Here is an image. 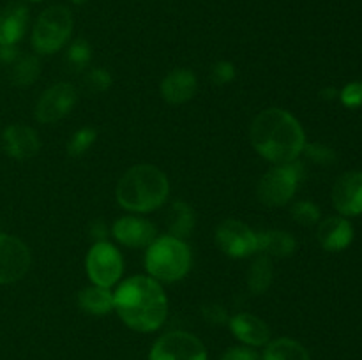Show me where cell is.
Wrapping results in <instances>:
<instances>
[{"label":"cell","instance_id":"6da1fadb","mask_svg":"<svg viewBox=\"0 0 362 360\" xmlns=\"http://www.w3.org/2000/svg\"><path fill=\"white\" fill-rule=\"evenodd\" d=\"M250 140L258 155L272 164L297 161L306 147V133L300 122L281 108L258 113L251 124Z\"/></svg>","mask_w":362,"mask_h":360},{"label":"cell","instance_id":"7a4b0ae2","mask_svg":"<svg viewBox=\"0 0 362 360\" xmlns=\"http://www.w3.org/2000/svg\"><path fill=\"white\" fill-rule=\"evenodd\" d=\"M113 309L131 330L148 334L165 323L168 299L161 282L151 275H134L113 293Z\"/></svg>","mask_w":362,"mask_h":360},{"label":"cell","instance_id":"3957f363","mask_svg":"<svg viewBox=\"0 0 362 360\" xmlns=\"http://www.w3.org/2000/svg\"><path fill=\"white\" fill-rule=\"evenodd\" d=\"M120 207L133 214H148L166 203L170 180L154 164H136L120 176L115 191Z\"/></svg>","mask_w":362,"mask_h":360},{"label":"cell","instance_id":"277c9868","mask_svg":"<svg viewBox=\"0 0 362 360\" xmlns=\"http://www.w3.org/2000/svg\"><path fill=\"white\" fill-rule=\"evenodd\" d=\"M191 261L193 254L186 240L172 235L158 236L145 253V268L148 275L166 284L186 277L191 270Z\"/></svg>","mask_w":362,"mask_h":360},{"label":"cell","instance_id":"5b68a950","mask_svg":"<svg viewBox=\"0 0 362 360\" xmlns=\"http://www.w3.org/2000/svg\"><path fill=\"white\" fill-rule=\"evenodd\" d=\"M73 14L66 6H49L32 28V46L39 55L60 52L73 34Z\"/></svg>","mask_w":362,"mask_h":360},{"label":"cell","instance_id":"8992f818","mask_svg":"<svg viewBox=\"0 0 362 360\" xmlns=\"http://www.w3.org/2000/svg\"><path fill=\"white\" fill-rule=\"evenodd\" d=\"M304 179V164L297 159L286 164H276L262 175L257 196L265 207H285L292 201Z\"/></svg>","mask_w":362,"mask_h":360},{"label":"cell","instance_id":"52a82bcc","mask_svg":"<svg viewBox=\"0 0 362 360\" xmlns=\"http://www.w3.org/2000/svg\"><path fill=\"white\" fill-rule=\"evenodd\" d=\"M85 268L92 284L112 288L124 274V258L120 251L108 240L94 242L87 253Z\"/></svg>","mask_w":362,"mask_h":360},{"label":"cell","instance_id":"ba28073f","mask_svg":"<svg viewBox=\"0 0 362 360\" xmlns=\"http://www.w3.org/2000/svg\"><path fill=\"white\" fill-rule=\"evenodd\" d=\"M148 360H207V349L197 335L175 330L161 335L154 342Z\"/></svg>","mask_w":362,"mask_h":360},{"label":"cell","instance_id":"9c48e42d","mask_svg":"<svg viewBox=\"0 0 362 360\" xmlns=\"http://www.w3.org/2000/svg\"><path fill=\"white\" fill-rule=\"evenodd\" d=\"M216 244L230 258H247L258 253V236L246 222L226 219L216 228Z\"/></svg>","mask_w":362,"mask_h":360},{"label":"cell","instance_id":"30bf717a","mask_svg":"<svg viewBox=\"0 0 362 360\" xmlns=\"http://www.w3.org/2000/svg\"><path fill=\"white\" fill-rule=\"evenodd\" d=\"M32 265V254L27 244L14 235L0 233V284L20 281Z\"/></svg>","mask_w":362,"mask_h":360},{"label":"cell","instance_id":"8fae6325","mask_svg":"<svg viewBox=\"0 0 362 360\" xmlns=\"http://www.w3.org/2000/svg\"><path fill=\"white\" fill-rule=\"evenodd\" d=\"M76 101V88L71 83L52 85V87L42 92L37 104H35V120L41 124L59 122V120L66 119L73 112Z\"/></svg>","mask_w":362,"mask_h":360},{"label":"cell","instance_id":"7c38bea8","mask_svg":"<svg viewBox=\"0 0 362 360\" xmlns=\"http://www.w3.org/2000/svg\"><path fill=\"white\" fill-rule=\"evenodd\" d=\"M112 233L117 242L131 249H141V247L147 249L158 239V228L140 215L119 217L113 222Z\"/></svg>","mask_w":362,"mask_h":360},{"label":"cell","instance_id":"4fadbf2b","mask_svg":"<svg viewBox=\"0 0 362 360\" xmlns=\"http://www.w3.org/2000/svg\"><path fill=\"white\" fill-rule=\"evenodd\" d=\"M332 203L343 217L362 214V172H346L336 180Z\"/></svg>","mask_w":362,"mask_h":360},{"label":"cell","instance_id":"5bb4252c","mask_svg":"<svg viewBox=\"0 0 362 360\" xmlns=\"http://www.w3.org/2000/svg\"><path fill=\"white\" fill-rule=\"evenodd\" d=\"M2 140L4 150L7 152V155L18 159V161L34 157L41 148V140H39L37 133L23 124H11L9 127H6Z\"/></svg>","mask_w":362,"mask_h":360},{"label":"cell","instance_id":"9a60e30c","mask_svg":"<svg viewBox=\"0 0 362 360\" xmlns=\"http://www.w3.org/2000/svg\"><path fill=\"white\" fill-rule=\"evenodd\" d=\"M317 236L320 246L329 253L345 251L354 240V226L343 215H331L318 224Z\"/></svg>","mask_w":362,"mask_h":360},{"label":"cell","instance_id":"2e32d148","mask_svg":"<svg viewBox=\"0 0 362 360\" xmlns=\"http://www.w3.org/2000/svg\"><path fill=\"white\" fill-rule=\"evenodd\" d=\"M198 81L197 74L191 69H173L172 73L166 74L161 81L163 99L170 104H184L191 101L193 95L197 94Z\"/></svg>","mask_w":362,"mask_h":360},{"label":"cell","instance_id":"e0dca14e","mask_svg":"<svg viewBox=\"0 0 362 360\" xmlns=\"http://www.w3.org/2000/svg\"><path fill=\"white\" fill-rule=\"evenodd\" d=\"M232 334L246 346H265L271 341V328L262 318L251 313H239L228 320Z\"/></svg>","mask_w":362,"mask_h":360},{"label":"cell","instance_id":"ac0fdd59","mask_svg":"<svg viewBox=\"0 0 362 360\" xmlns=\"http://www.w3.org/2000/svg\"><path fill=\"white\" fill-rule=\"evenodd\" d=\"M28 27V9L21 2H13L0 11V46H16Z\"/></svg>","mask_w":362,"mask_h":360},{"label":"cell","instance_id":"d6986e66","mask_svg":"<svg viewBox=\"0 0 362 360\" xmlns=\"http://www.w3.org/2000/svg\"><path fill=\"white\" fill-rule=\"evenodd\" d=\"M258 251L269 258H288L296 253L297 242L292 233L285 229H267L257 233Z\"/></svg>","mask_w":362,"mask_h":360},{"label":"cell","instance_id":"ffe728a7","mask_svg":"<svg viewBox=\"0 0 362 360\" xmlns=\"http://www.w3.org/2000/svg\"><path fill=\"white\" fill-rule=\"evenodd\" d=\"M78 306L81 311L92 314V316H105L113 311V293L110 288L101 286H88L78 293Z\"/></svg>","mask_w":362,"mask_h":360},{"label":"cell","instance_id":"44dd1931","mask_svg":"<svg viewBox=\"0 0 362 360\" xmlns=\"http://www.w3.org/2000/svg\"><path fill=\"white\" fill-rule=\"evenodd\" d=\"M170 235L177 239H187L194 229V212L186 201H173L166 214Z\"/></svg>","mask_w":362,"mask_h":360},{"label":"cell","instance_id":"7402d4cb","mask_svg":"<svg viewBox=\"0 0 362 360\" xmlns=\"http://www.w3.org/2000/svg\"><path fill=\"white\" fill-rule=\"evenodd\" d=\"M247 289L253 295H264L272 284L274 279V267H272L271 258L260 254L253 260L251 267L247 268Z\"/></svg>","mask_w":362,"mask_h":360},{"label":"cell","instance_id":"603a6c76","mask_svg":"<svg viewBox=\"0 0 362 360\" xmlns=\"http://www.w3.org/2000/svg\"><path fill=\"white\" fill-rule=\"evenodd\" d=\"M264 360H311V356L299 341L279 337L265 344Z\"/></svg>","mask_w":362,"mask_h":360},{"label":"cell","instance_id":"cb8c5ba5","mask_svg":"<svg viewBox=\"0 0 362 360\" xmlns=\"http://www.w3.org/2000/svg\"><path fill=\"white\" fill-rule=\"evenodd\" d=\"M13 71H11V81L18 87H28V85L35 83V80L41 74V64L39 59L34 55L18 56L16 62L11 64Z\"/></svg>","mask_w":362,"mask_h":360},{"label":"cell","instance_id":"d4e9b609","mask_svg":"<svg viewBox=\"0 0 362 360\" xmlns=\"http://www.w3.org/2000/svg\"><path fill=\"white\" fill-rule=\"evenodd\" d=\"M98 140V131L92 127H81L76 133L71 136L69 143H67V154L71 157H81L88 152V148L95 143Z\"/></svg>","mask_w":362,"mask_h":360},{"label":"cell","instance_id":"484cf974","mask_svg":"<svg viewBox=\"0 0 362 360\" xmlns=\"http://www.w3.org/2000/svg\"><path fill=\"white\" fill-rule=\"evenodd\" d=\"M92 60V48L87 39L78 37L67 48V62L74 71H83Z\"/></svg>","mask_w":362,"mask_h":360},{"label":"cell","instance_id":"4316f807","mask_svg":"<svg viewBox=\"0 0 362 360\" xmlns=\"http://www.w3.org/2000/svg\"><path fill=\"white\" fill-rule=\"evenodd\" d=\"M290 215L300 226H313L320 222V208L313 201H296L292 208H290Z\"/></svg>","mask_w":362,"mask_h":360},{"label":"cell","instance_id":"83f0119b","mask_svg":"<svg viewBox=\"0 0 362 360\" xmlns=\"http://www.w3.org/2000/svg\"><path fill=\"white\" fill-rule=\"evenodd\" d=\"M85 85L94 94H101V92H106L112 87V74L105 67H94L85 76Z\"/></svg>","mask_w":362,"mask_h":360},{"label":"cell","instance_id":"f1b7e54d","mask_svg":"<svg viewBox=\"0 0 362 360\" xmlns=\"http://www.w3.org/2000/svg\"><path fill=\"white\" fill-rule=\"evenodd\" d=\"M303 154H306V157L310 159L311 162H315V164L327 166L336 161V152L332 150L331 147L322 143H306Z\"/></svg>","mask_w":362,"mask_h":360},{"label":"cell","instance_id":"f546056e","mask_svg":"<svg viewBox=\"0 0 362 360\" xmlns=\"http://www.w3.org/2000/svg\"><path fill=\"white\" fill-rule=\"evenodd\" d=\"M237 71L230 60H218L211 69V78L216 85H228L235 80Z\"/></svg>","mask_w":362,"mask_h":360},{"label":"cell","instance_id":"4dcf8cb0","mask_svg":"<svg viewBox=\"0 0 362 360\" xmlns=\"http://www.w3.org/2000/svg\"><path fill=\"white\" fill-rule=\"evenodd\" d=\"M339 99L346 108L354 109L362 106V81H350L339 92Z\"/></svg>","mask_w":362,"mask_h":360},{"label":"cell","instance_id":"1f68e13d","mask_svg":"<svg viewBox=\"0 0 362 360\" xmlns=\"http://www.w3.org/2000/svg\"><path fill=\"white\" fill-rule=\"evenodd\" d=\"M202 314H204L205 320L212 325H223L230 320L228 314H226V311H225V307L219 306V304H209V306H204Z\"/></svg>","mask_w":362,"mask_h":360},{"label":"cell","instance_id":"d6a6232c","mask_svg":"<svg viewBox=\"0 0 362 360\" xmlns=\"http://www.w3.org/2000/svg\"><path fill=\"white\" fill-rule=\"evenodd\" d=\"M221 360H260V355L251 349V346H235V348H230L221 356Z\"/></svg>","mask_w":362,"mask_h":360},{"label":"cell","instance_id":"836d02e7","mask_svg":"<svg viewBox=\"0 0 362 360\" xmlns=\"http://www.w3.org/2000/svg\"><path fill=\"white\" fill-rule=\"evenodd\" d=\"M88 235L94 242H103L106 240V235H108V228H106L105 221L98 219V221H92L90 226H88Z\"/></svg>","mask_w":362,"mask_h":360},{"label":"cell","instance_id":"e575fe53","mask_svg":"<svg viewBox=\"0 0 362 360\" xmlns=\"http://www.w3.org/2000/svg\"><path fill=\"white\" fill-rule=\"evenodd\" d=\"M20 56V52L16 46H0V62L2 64H13Z\"/></svg>","mask_w":362,"mask_h":360},{"label":"cell","instance_id":"d590c367","mask_svg":"<svg viewBox=\"0 0 362 360\" xmlns=\"http://www.w3.org/2000/svg\"><path fill=\"white\" fill-rule=\"evenodd\" d=\"M339 95V92L336 90V88H324V90L320 92V97L322 99H325V101H332V99L334 97H338Z\"/></svg>","mask_w":362,"mask_h":360},{"label":"cell","instance_id":"8d00e7d4","mask_svg":"<svg viewBox=\"0 0 362 360\" xmlns=\"http://www.w3.org/2000/svg\"><path fill=\"white\" fill-rule=\"evenodd\" d=\"M71 2H73V4H76V6H81V4L88 2V0H71Z\"/></svg>","mask_w":362,"mask_h":360},{"label":"cell","instance_id":"74e56055","mask_svg":"<svg viewBox=\"0 0 362 360\" xmlns=\"http://www.w3.org/2000/svg\"><path fill=\"white\" fill-rule=\"evenodd\" d=\"M32 2H41V0H32Z\"/></svg>","mask_w":362,"mask_h":360}]
</instances>
